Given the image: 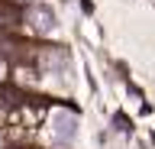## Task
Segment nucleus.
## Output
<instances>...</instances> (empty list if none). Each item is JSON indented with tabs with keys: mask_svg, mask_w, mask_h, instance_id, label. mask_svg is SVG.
Wrapping results in <instances>:
<instances>
[{
	"mask_svg": "<svg viewBox=\"0 0 155 149\" xmlns=\"http://www.w3.org/2000/svg\"><path fill=\"white\" fill-rule=\"evenodd\" d=\"M0 78H3V62H0Z\"/></svg>",
	"mask_w": 155,
	"mask_h": 149,
	"instance_id": "1",
	"label": "nucleus"
}]
</instances>
